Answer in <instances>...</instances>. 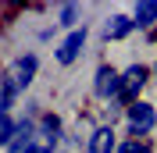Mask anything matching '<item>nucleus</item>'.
Returning a JSON list of instances; mask_svg holds the SVG:
<instances>
[{
    "label": "nucleus",
    "instance_id": "nucleus-11",
    "mask_svg": "<svg viewBox=\"0 0 157 153\" xmlns=\"http://www.w3.org/2000/svg\"><path fill=\"white\" fill-rule=\"evenodd\" d=\"M75 21H78V7H75V4H64V7H61V25L75 32V29H78Z\"/></svg>",
    "mask_w": 157,
    "mask_h": 153
},
{
    "label": "nucleus",
    "instance_id": "nucleus-3",
    "mask_svg": "<svg viewBox=\"0 0 157 153\" xmlns=\"http://www.w3.org/2000/svg\"><path fill=\"white\" fill-rule=\"evenodd\" d=\"M36 64H39V61L32 57V54H29V57H18L14 64H11V71H4V78H11V86L21 93V89L32 82V75H36Z\"/></svg>",
    "mask_w": 157,
    "mask_h": 153
},
{
    "label": "nucleus",
    "instance_id": "nucleus-13",
    "mask_svg": "<svg viewBox=\"0 0 157 153\" xmlns=\"http://www.w3.org/2000/svg\"><path fill=\"white\" fill-rule=\"evenodd\" d=\"M25 153H54V150L43 146V143H29V146H25Z\"/></svg>",
    "mask_w": 157,
    "mask_h": 153
},
{
    "label": "nucleus",
    "instance_id": "nucleus-6",
    "mask_svg": "<svg viewBox=\"0 0 157 153\" xmlns=\"http://www.w3.org/2000/svg\"><path fill=\"white\" fill-rule=\"evenodd\" d=\"M82 43H86V25L64 36V43L57 47V61H61V64H71V61L78 57V50H82Z\"/></svg>",
    "mask_w": 157,
    "mask_h": 153
},
{
    "label": "nucleus",
    "instance_id": "nucleus-1",
    "mask_svg": "<svg viewBox=\"0 0 157 153\" xmlns=\"http://www.w3.org/2000/svg\"><path fill=\"white\" fill-rule=\"evenodd\" d=\"M143 86H147V68H143V64H132L125 75H121V96H118V100H125L128 107L139 103V89H143Z\"/></svg>",
    "mask_w": 157,
    "mask_h": 153
},
{
    "label": "nucleus",
    "instance_id": "nucleus-14",
    "mask_svg": "<svg viewBox=\"0 0 157 153\" xmlns=\"http://www.w3.org/2000/svg\"><path fill=\"white\" fill-rule=\"evenodd\" d=\"M154 71H157V64H154Z\"/></svg>",
    "mask_w": 157,
    "mask_h": 153
},
{
    "label": "nucleus",
    "instance_id": "nucleus-8",
    "mask_svg": "<svg viewBox=\"0 0 157 153\" xmlns=\"http://www.w3.org/2000/svg\"><path fill=\"white\" fill-rule=\"evenodd\" d=\"M132 29H136L132 18H125V14H111L107 25H104V36H107V39H121V36H128Z\"/></svg>",
    "mask_w": 157,
    "mask_h": 153
},
{
    "label": "nucleus",
    "instance_id": "nucleus-7",
    "mask_svg": "<svg viewBox=\"0 0 157 153\" xmlns=\"http://www.w3.org/2000/svg\"><path fill=\"white\" fill-rule=\"evenodd\" d=\"M132 25H136V29H150V25H157V0H143V4H136Z\"/></svg>",
    "mask_w": 157,
    "mask_h": 153
},
{
    "label": "nucleus",
    "instance_id": "nucleus-2",
    "mask_svg": "<svg viewBox=\"0 0 157 153\" xmlns=\"http://www.w3.org/2000/svg\"><path fill=\"white\" fill-rule=\"evenodd\" d=\"M154 125H157V110H154L150 103H143V100H139V103L128 107V128H132V135L150 132Z\"/></svg>",
    "mask_w": 157,
    "mask_h": 153
},
{
    "label": "nucleus",
    "instance_id": "nucleus-5",
    "mask_svg": "<svg viewBox=\"0 0 157 153\" xmlns=\"http://www.w3.org/2000/svg\"><path fill=\"white\" fill-rule=\"evenodd\" d=\"M111 150H118V143H114V128H111V125L93 128V132H89V139H86V153H111Z\"/></svg>",
    "mask_w": 157,
    "mask_h": 153
},
{
    "label": "nucleus",
    "instance_id": "nucleus-4",
    "mask_svg": "<svg viewBox=\"0 0 157 153\" xmlns=\"http://www.w3.org/2000/svg\"><path fill=\"white\" fill-rule=\"evenodd\" d=\"M93 93L100 100H111V96H121V75L114 68H100L97 71V82H93Z\"/></svg>",
    "mask_w": 157,
    "mask_h": 153
},
{
    "label": "nucleus",
    "instance_id": "nucleus-9",
    "mask_svg": "<svg viewBox=\"0 0 157 153\" xmlns=\"http://www.w3.org/2000/svg\"><path fill=\"white\" fill-rule=\"evenodd\" d=\"M39 135H43L47 143H57V135H61V118L43 114V118H39Z\"/></svg>",
    "mask_w": 157,
    "mask_h": 153
},
{
    "label": "nucleus",
    "instance_id": "nucleus-12",
    "mask_svg": "<svg viewBox=\"0 0 157 153\" xmlns=\"http://www.w3.org/2000/svg\"><path fill=\"white\" fill-rule=\"evenodd\" d=\"M114 153H150V146H147V143H139V139H128V143H121Z\"/></svg>",
    "mask_w": 157,
    "mask_h": 153
},
{
    "label": "nucleus",
    "instance_id": "nucleus-10",
    "mask_svg": "<svg viewBox=\"0 0 157 153\" xmlns=\"http://www.w3.org/2000/svg\"><path fill=\"white\" fill-rule=\"evenodd\" d=\"M11 135H18V125L11 121L7 110H0V146H7V143H11Z\"/></svg>",
    "mask_w": 157,
    "mask_h": 153
}]
</instances>
